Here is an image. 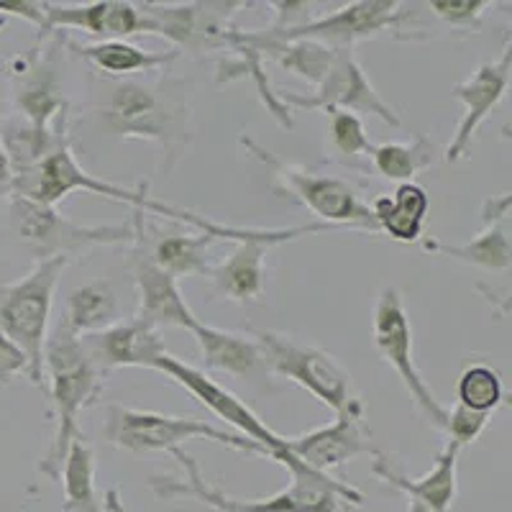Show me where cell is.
I'll return each mask as SVG.
<instances>
[{"mask_svg": "<svg viewBox=\"0 0 512 512\" xmlns=\"http://www.w3.org/2000/svg\"><path fill=\"white\" fill-rule=\"evenodd\" d=\"M82 344L100 372L123 367L152 369L154 359L167 351L159 338V328L141 318L118 320L111 328L82 338Z\"/></svg>", "mask_w": 512, "mask_h": 512, "instance_id": "20", "label": "cell"}, {"mask_svg": "<svg viewBox=\"0 0 512 512\" xmlns=\"http://www.w3.org/2000/svg\"><path fill=\"white\" fill-rule=\"evenodd\" d=\"M44 382L54 410V433L36 469L57 482L70 443L82 433L77 415L90 408L103 392L100 369L90 359L82 338L64 320L54 326L44 344Z\"/></svg>", "mask_w": 512, "mask_h": 512, "instance_id": "2", "label": "cell"}, {"mask_svg": "<svg viewBox=\"0 0 512 512\" xmlns=\"http://www.w3.org/2000/svg\"><path fill=\"white\" fill-rule=\"evenodd\" d=\"M47 54L16 59L11 75L16 77V108L21 121L41 134H54L64 118H70V105L64 100L54 67V47Z\"/></svg>", "mask_w": 512, "mask_h": 512, "instance_id": "17", "label": "cell"}, {"mask_svg": "<svg viewBox=\"0 0 512 512\" xmlns=\"http://www.w3.org/2000/svg\"><path fill=\"white\" fill-rule=\"evenodd\" d=\"M177 461L185 469V477H152L154 495L162 500H172V497H192V500L203 502V505L213 507L216 512H349V507H359L364 502V495L351 484L338 482L331 474L315 472L303 461H297L285 451L277 456V464H282L290 474V484L280 492H274L269 497H259V500H239L231 497L221 489L205 484L200 477L198 461L185 454L182 448L172 451Z\"/></svg>", "mask_w": 512, "mask_h": 512, "instance_id": "1", "label": "cell"}, {"mask_svg": "<svg viewBox=\"0 0 512 512\" xmlns=\"http://www.w3.org/2000/svg\"><path fill=\"white\" fill-rule=\"evenodd\" d=\"M459 448L454 443H446L443 451L438 454L436 464L428 474L423 477L413 479L400 474L397 469H392L390 459L377 451L374 456V466L372 474L377 479H382L384 484H390L392 489L402 492V495H408V500L420 502L423 507L433 512H448L454 507L456 495H459V477H456V466H459Z\"/></svg>", "mask_w": 512, "mask_h": 512, "instance_id": "21", "label": "cell"}, {"mask_svg": "<svg viewBox=\"0 0 512 512\" xmlns=\"http://www.w3.org/2000/svg\"><path fill=\"white\" fill-rule=\"evenodd\" d=\"M59 41L67 44V49L82 57L85 62H90L98 72L113 77H128L139 75V72H157L167 70L169 64L175 62L180 54L175 49L169 52H146L139 49L136 44H128V41H93V44H85V41L67 39V36L57 34Z\"/></svg>", "mask_w": 512, "mask_h": 512, "instance_id": "23", "label": "cell"}, {"mask_svg": "<svg viewBox=\"0 0 512 512\" xmlns=\"http://www.w3.org/2000/svg\"><path fill=\"white\" fill-rule=\"evenodd\" d=\"M510 57L512 52L510 44H507L502 49L500 59L479 64L464 82L454 85V98L464 103V116H461L448 146L443 149V159L448 164H456L469 157V149H472L479 126L487 121L489 113L495 111L507 95V88H510Z\"/></svg>", "mask_w": 512, "mask_h": 512, "instance_id": "16", "label": "cell"}, {"mask_svg": "<svg viewBox=\"0 0 512 512\" xmlns=\"http://www.w3.org/2000/svg\"><path fill=\"white\" fill-rule=\"evenodd\" d=\"M62 512H103V500L95 489V451L85 433L70 443L62 472Z\"/></svg>", "mask_w": 512, "mask_h": 512, "instance_id": "26", "label": "cell"}, {"mask_svg": "<svg viewBox=\"0 0 512 512\" xmlns=\"http://www.w3.org/2000/svg\"><path fill=\"white\" fill-rule=\"evenodd\" d=\"M118 320V297L108 282H90L70 292V308L64 323L77 336H93Z\"/></svg>", "mask_w": 512, "mask_h": 512, "instance_id": "29", "label": "cell"}, {"mask_svg": "<svg viewBox=\"0 0 512 512\" xmlns=\"http://www.w3.org/2000/svg\"><path fill=\"white\" fill-rule=\"evenodd\" d=\"M190 333L195 336L200 359L210 372H223L231 374V377H254L256 372L264 369L262 349H259L254 336L223 331V328H213L208 323H200V320L192 323Z\"/></svg>", "mask_w": 512, "mask_h": 512, "instance_id": "22", "label": "cell"}, {"mask_svg": "<svg viewBox=\"0 0 512 512\" xmlns=\"http://www.w3.org/2000/svg\"><path fill=\"white\" fill-rule=\"evenodd\" d=\"M64 29L85 31L100 41H126V36L144 34V13L139 3L126 0H93L75 6L47 3V29L41 36L59 34Z\"/></svg>", "mask_w": 512, "mask_h": 512, "instance_id": "18", "label": "cell"}, {"mask_svg": "<svg viewBox=\"0 0 512 512\" xmlns=\"http://www.w3.org/2000/svg\"><path fill=\"white\" fill-rule=\"evenodd\" d=\"M241 144L269 169L274 192L280 198L313 210L318 223H326L331 228L379 233L372 208L359 198V192L349 182L338 180V177L315 175L305 167L282 162L272 152H267L262 144H256L254 139H246V136H241Z\"/></svg>", "mask_w": 512, "mask_h": 512, "instance_id": "7", "label": "cell"}, {"mask_svg": "<svg viewBox=\"0 0 512 512\" xmlns=\"http://www.w3.org/2000/svg\"><path fill=\"white\" fill-rule=\"evenodd\" d=\"M372 333H374V349L382 356L384 364H390L402 379L405 390H408L410 400L415 402V408L423 413V418L443 431L446 423V410L441 405L428 382L420 374L418 364H415V351H413V326H410L408 310L402 303V295L395 287L382 290L374 308L372 320Z\"/></svg>", "mask_w": 512, "mask_h": 512, "instance_id": "10", "label": "cell"}, {"mask_svg": "<svg viewBox=\"0 0 512 512\" xmlns=\"http://www.w3.org/2000/svg\"><path fill=\"white\" fill-rule=\"evenodd\" d=\"M369 208H372L379 233H387L392 241H400V244H413L423 233L431 198L418 182H405V185H397L392 195L374 200Z\"/></svg>", "mask_w": 512, "mask_h": 512, "instance_id": "25", "label": "cell"}, {"mask_svg": "<svg viewBox=\"0 0 512 512\" xmlns=\"http://www.w3.org/2000/svg\"><path fill=\"white\" fill-rule=\"evenodd\" d=\"M18 374H29V361L24 351L0 331V382H11Z\"/></svg>", "mask_w": 512, "mask_h": 512, "instance_id": "34", "label": "cell"}, {"mask_svg": "<svg viewBox=\"0 0 512 512\" xmlns=\"http://www.w3.org/2000/svg\"><path fill=\"white\" fill-rule=\"evenodd\" d=\"M489 423V415L474 413V410L464 408L456 402L454 408L446 410V423H443V433L448 436V443H454L459 451L466 446H472L479 436L484 433Z\"/></svg>", "mask_w": 512, "mask_h": 512, "instance_id": "33", "label": "cell"}, {"mask_svg": "<svg viewBox=\"0 0 512 512\" xmlns=\"http://www.w3.org/2000/svg\"><path fill=\"white\" fill-rule=\"evenodd\" d=\"M6 24H8V18H3V16H0V31L6 29Z\"/></svg>", "mask_w": 512, "mask_h": 512, "instance_id": "40", "label": "cell"}, {"mask_svg": "<svg viewBox=\"0 0 512 512\" xmlns=\"http://www.w3.org/2000/svg\"><path fill=\"white\" fill-rule=\"evenodd\" d=\"M249 3H139L144 34L164 36L175 52L205 54L226 49L233 16Z\"/></svg>", "mask_w": 512, "mask_h": 512, "instance_id": "11", "label": "cell"}, {"mask_svg": "<svg viewBox=\"0 0 512 512\" xmlns=\"http://www.w3.org/2000/svg\"><path fill=\"white\" fill-rule=\"evenodd\" d=\"M103 510L105 512H131L126 505H123L121 495H118V489H108V492H105Z\"/></svg>", "mask_w": 512, "mask_h": 512, "instance_id": "38", "label": "cell"}, {"mask_svg": "<svg viewBox=\"0 0 512 512\" xmlns=\"http://www.w3.org/2000/svg\"><path fill=\"white\" fill-rule=\"evenodd\" d=\"M0 16H18L34 24L39 29V36L47 29V3H36V0H21V3H3L0 0Z\"/></svg>", "mask_w": 512, "mask_h": 512, "instance_id": "35", "label": "cell"}, {"mask_svg": "<svg viewBox=\"0 0 512 512\" xmlns=\"http://www.w3.org/2000/svg\"><path fill=\"white\" fill-rule=\"evenodd\" d=\"M507 221L487 223L479 236H474L469 244H446L438 239H425L423 249L431 254L448 256L461 264L487 269V272H505L510 269V236H507Z\"/></svg>", "mask_w": 512, "mask_h": 512, "instance_id": "27", "label": "cell"}, {"mask_svg": "<svg viewBox=\"0 0 512 512\" xmlns=\"http://www.w3.org/2000/svg\"><path fill=\"white\" fill-rule=\"evenodd\" d=\"M285 446L287 454L323 474L349 464L356 456H377L372 433L364 425V402L361 400L354 402L344 413H336V420L331 425L287 438Z\"/></svg>", "mask_w": 512, "mask_h": 512, "instance_id": "14", "label": "cell"}, {"mask_svg": "<svg viewBox=\"0 0 512 512\" xmlns=\"http://www.w3.org/2000/svg\"><path fill=\"white\" fill-rule=\"evenodd\" d=\"M438 146L425 136H415L408 144H379L372 146V167L384 180L405 185L413 182L423 169L433 167L438 159Z\"/></svg>", "mask_w": 512, "mask_h": 512, "instance_id": "28", "label": "cell"}, {"mask_svg": "<svg viewBox=\"0 0 512 512\" xmlns=\"http://www.w3.org/2000/svg\"><path fill=\"white\" fill-rule=\"evenodd\" d=\"M415 11L408 3H397V0H356L349 6L338 8L320 18H308L305 24L295 29L272 34L267 29H236L239 39L259 44V41H318L333 49H354L356 41L374 39L379 34H390L395 39H402V31H408L405 39H423L420 31L425 26L415 24Z\"/></svg>", "mask_w": 512, "mask_h": 512, "instance_id": "3", "label": "cell"}, {"mask_svg": "<svg viewBox=\"0 0 512 512\" xmlns=\"http://www.w3.org/2000/svg\"><path fill=\"white\" fill-rule=\"evenodd\" d=\"M11 228L18 241L44 262L54 256L72 259L100 246H134L136 221L118 226H82L54 205H41L21 195H11Z\"/></svg>", "mask_w": 512, "mask_h": 512, "instance_id": "8", "label": "cell"}, {"mask_svg": "<svg viewBox=\"0 0 512 512\" xmlns=\"http://www.w3.org/2000/svg\"><path fill=\"white\" fill-rule=\"evenodd\" d=\"M287 108H297V111H351V113H369L377 116L379 121L387 123L392 128H400L402 121L395 113L392 105L382 100V95L374 90L369 82L367 72L361 70L359 59H356L354 49H338L336 59H333L331 70L320 80L318 88L310 95L300 93H277Z\"/></svg>", "mask_w": 512, "mask_h": 512, "instance_id": "13", "label": "cell"}, {"mask_svg": "<svg viewBox=\"0 0 512 512\" xmlns=\"http://www.w3.org/2000/svg\"><path fill=\"white\" fill-rule=\"evenodd\" d=\"M103 118L123 139L154 141L169 159L190 141V108L177 93L146 82H118L103 103Z\"/></svg>", "mask_w": 512, "mask_h": 512, "instance_id": "4", "label": "cell"}, {"mask_svg": "<svg viewBox=\"0 0 512 512\" xmlns=\"http://www.w3.org/2000/svg\"><path fill=\"white\" fill-rule=\"evenodd\" d=\"M510 218V195L502 192L497 198H489L482 208V221L484 226L487 223H497V221H507Z\"/></svg>", "mask_w": 512, "mask_h": 512, "instance_id": "36", "label": "cell"}, {"mask_svg": "<svg viewBox=\"0 0 512 512\" xmlns=\"http://www.w3.org/2000/svg\"><path fill=\"white\" fill-rule=\"evenodd\" d=\"M456 397L459 405L474 410V413L492 415L502 402H505V387L497 369L489 364H472L461 372L456 384Z\"/></svg>", "mask_w": 512, "mask_h": 512, "instance_id": "30", "label": "cell"}, {"mask_svg": "<svg viewBox=\"0 0 512 512\" xmlns=\"http://www.w3.org/2000/svg\"><path fill=\"white\" fill-rule=\"evenodd\" d=\"M136 241L144 246V251L152 256V262L169 272L175 280L192 277V274H208V251L216 244V236L210 233H164L152 246L144 241V216L136 213Z\"/></svg>", "mask_w": 512, "mask_h": 512, "instance_id": "24", "label": "cell"}, {"mask_svg": "<svg viewBox=\"0 0 512 512\" xmlns=\"http://www.w3.org/2000/svg\"><path fill=\"white\" fill-rule=\"evenodd\" d=\"M134 246L136 251L131 269H134L136 292H139V315L136 318L152 323L154 328H187L190 331L198 315L185 303L177 280L152 262V256L146 254L139 241Z\"/></svg>", "mask_w": 512, "mask_h": 512, "instance_id": "19", "label": "cell"}, {"mask_svg": "<svg viewBox=\"0 0 512 512\" xmlns=\"http://www.w3.org/2000/svg\"><path fill=\"white\" fill-rule=\"evenodd\" d=\"M320 231H333V228L326 223H308V226L280 228L269 239H246L233 244V251L226 262L210 267L208 277L213 280V290L231 303H259V297L264 295V254H267L269 246L287 244V241L303 239L308 233Z\"/></svg>", "mask_w": 512, "mask_h": 512, "instance_id": "15", "label": "cell"}, {"mask_svg": "<svg viewBox=\"0 0 512 512\" xmlns=\"http://www.w3.org/2000/svg\"><path fill=\"white\" fill-rule=\"evenodd\" d=\"M328 146L341 162L356 164L361 157L372 154V141L367 128L356 113L328 111Z\"/></svg>", "mask_w": 512, "mask_h": 512, "instance_id": "31", "label": "cell"}, {"mask_svg": "<svg viewBox=\"0 0 512 512\" xmlns=\"http://www.w3.org/2000/svg\"><path fill=\"white\" fill-rule=\"evenodd\" d=\"M254 338L262 349L264 367L303 387L333 413H344L354 402H359V397L354 395L351 374L328 351L303 344L287 333L262 331Z\"/></svg>", "mask_w": 512, "mask_h": 512, "instance_id": "9", "label": "cell"}, {"mask_svg": "<svg viewBox=\"0 0 512 512\" xmlns=\"http://www.w3.org/2000/svg\"><path fill=\"white\" fill-rule=\"evenodd\" d=\"M489 6H492L489 0H431V3H425V8H428L443 26L464 31L482 29L484 11H487Z\"/></svg>", "mask_w": 512, "mask_h": 512, "instance_id": "32", "label": "cell"}, {"mask_svg": "<svg viewBox=\"0 0 512 512\" xmlns=\"http://www.w3.org/2000/svg\"><path fill=\"white\" fill-rule=\"evenodd\" d=\"M152 369L154 372H162L164 377H169L172 382L180 384V387H185V390L190 392L200 405H205L216 418L226 420L233 428V433H239V436L259 443V446L267 451V459L277 461V456H282L287 451L285 436L274 433L267 425V420L259 418L241 397H236L231 390H226L223 384H218L216 379L208 377L203 369H195L192 364H187V361L169 354V351H162V354L154 359Z\"/></svg>", "mask_w": 512, "mask_h": 512, "instance_id": "12", "label": "cell"}, {"mask_svg": "<svg viewBox=\"0 0 512 512\" xmlns=\"http://www.w3.org/2000/svg\"><path fill=\"white\" fill-rule=\"evenodd\" d=\"M13 185H16V172H13V164L8 159L6 149L0 144V198H11Z\"/></svg>", "mask_w": 512, "mask_h": 512, "instance_id": "37", "label": "cell"}, {"mask_svg": "<svg viewBox=\"0 0 512 512\" xmlns=\"http://www.w3.org/2000/svg\"><path fill=\"white\" fill-rule=\"evenodd\" d=\"M0 113H3V93H0Z\"/></svg>", "mask_w": 512, "mask_h": 512, "instance_id": "41", "label": "cell"}, {"mask_svg": "<svg viewBox=\"0 0 512 512\" xmlns=\"http://www.w3.org/2000/svg\"><path fill=\"white\" fill-rule=\"evenodd\" d=\"M103 436L111 446L131 451V454H157V451L172 454L175 448H182L190 441H210L241 451V454L267 459V451L259 443L249 441L239 433L226 431V428H218L213 423H205V420L164 415L154 413V410L121 408V405L108 408Z\"/></svg>", "mask_w": 512, "mask_h": 512, "instance_id": "6", "label": "cell"}, {"mask_svg": "<svg viewBox=\"0 0 512 512\" xmlns=\"http://www.w3.org/2000/svg\"><path fill=\"white\" fill-rule=\"evenodd\" d=\"M408 512H433V510H428V507H423V505H420V502L410 500V502H408Z\"/></svg>", "mask_w": 512, "mask_h": 512, "instance_id": "39", "label": "cell"}, {"mask_svg": "<svg viewBox=\"0 0 512 512\" xmlns=\"http://www.w3.org/2000/svg\"><path fill=\"white\" fill-rule=\"evenodd\" d=\"M70 259L54 256L36 262L26 277L0 290V331L11 338L29 361V379L47 392L44 382V344L49 336L54 290Z\"/></svg>", "mask_w": 512, "mask_h": 512, "instance_id": "5", "label": "cell"}]
</instances>
